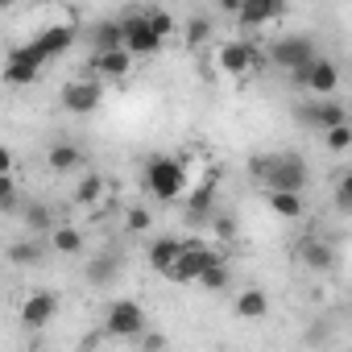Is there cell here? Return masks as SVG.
I'll list each match as a JSON object with an SVG mask.
<instances>
[{"instance_id":"1","label":"cell","mask_w":352,"mask_h":352,"mask_svg":"<svg viewBox=\"0 0 352 352\" xmlns=\"http://www.w3.org/2000/svg\"><path fill=\"white\" fill-rule=\"evenodd\" d=\"M249 174L265 183V191H302L311 170L298 153H261L249 162Z\"/></svg>"},{"instance_id":"2","label":"cell","mask_w":352,"mask_h":352,"mask_svg":"<svg viewBox=\"0 0 352 352\" xmlns=\"http://www.w3.org/2000/svg\"><path fill=\"white\" fill-rule=\"evenodd\" d=\"M145 191L162 204H174L187 191V166L179 157H149L145 166Z\"/></svg>"},{"instance_id":"3","label":"cell","mask_w":352,"mask_h":352,"mask_svg":"<svg viewBox=\"0 0 352 352\" xmlns=\"http://www.w3.org/2000/svg\"><path fill=\"white\" fill-rule=\"evenodd\" d=\"M220 257H224V253H220L216 245L199 241V236L179 241V253H174V261H170L166 278H174V282H195V278H199V270H204L208 261H220Z\"/></svg>"},{"instance_id":"4","label":"cell","mask_w":352,"mask_h":352,"mask_svg":"<svg viewBox=\"0 0 352 352\" xmlns=\"http://www.w3.org/2000/svg\"><path fill=\"white\" fill-rule=\"evenodd\" d=\"M104 331L116 336V340L141 336V331H145V311H141V302H137V298H116V302L108 307V315H104Z\"/></svg>"},{"instance_id":"5","label":"cell","mask_w":352,"mask_h":352,"mask_svg":"<svg viewBox=\"0 0 352 352\" xmlns=\"http://www.w3.org/2000/svg\"><path fill=\"white\" fill-rule=\"evenodd\" d=\"M162 42H166V38H157V34L145 25V13H129V17L120 21V46H124L133 58H149V54H157Z\"/></svg>"},{"instance_id":"6","label":"cell","mask_w":352,"mask_h":352,"mask_svg":"<svg viewBox=\"0 0 352 352\" xmlns=\"http://www.w3.org/2000/svg\"><path fill=\"white\" fill-rule=\"evenodd\" d=\"M75 25H50V30H42L34 42H25V54L34 58V63H50V58H58V54H67L71 46H75Z\"/></svg>"},{"instance_id":"7","label":"cell","mask_w":352,"mask_h":352,"mask_svg":"<svg viewBox=\"0 0 352 352\" xmlns=\"http://www.w3.org/2000/svg\"><path fill=\"white\" fill-rule=\"evenodd\" d=\"M290 75H294V83H298V87H311L315 96H331V91L340 87V71H336V63H331V58H323V54H315L311 63L294 67Z\"/></svg>"},{"instance_id":"8","label":"cell","mask_w":352,"mask_h":352,"mask_svg":"<svg viewBox=\"0 0 352 352\" xmlns=\"http://www.w3.org/2000/svg\"><path fill=\"white\" fill-rule=\"evenodd\" d=\"M315 54H319V46H315V38H307V34H290V38H278V42L270 46V58H274L278 67H286V71L311 63Z\"/></svg>"},{"instance_id":"9","label":"cell","mask_w":352,"mask_h":352,"mask_svg":"<svg viewBox=\"0 0 352 352\" xmlns=\"http://www.w3.org/2000/svg\"><path fill=\"white\" fill-rule=\"evenodd\" d=\"M133 71V54L124 46H112V50H91V79L100 83H120L129 79Z\"/></svg>"},{"instance_id":"10","label":"cell","mask_w":352,"mask_h":352,"mask_svg":"<svg viewBox=\"0 0 352 352\" xmlns=\"http://www.w3.org/2000/svg\"><path fill=\"white\" fill-rule=\"evenodd\" d=\"M100 100H104V83L100 79H71L67 87H63V108L67 112H75V116H87V112H96L100 108Z\"/></svg>"},{"instance_id":"11","label":"cell","mask_w":352,"mask_h":352,"mask_svg":"<svg viewBox=\"0 0 352 352\" xmlns=\"http://www.w3.org/2000/svg\"><path fill=\"white\" fill-rule=\"evenodd\" d=\"M58 315V294H50V290H34L25 302H21V323L25 327H46L50 319Z\"/></svg>"},{"instance_id":"12","label":"cell","mask_w":352,"mask_h":352,"mask_svg":"<svg viewBox=\"0 0 352 352\" xmlns=\"http://www.w3.org/2000/svg\"><path fill=\"white\" fill-rule=\"evenodd\" d=\"M216 63H220L224 75H249L253 63H257V50L249 42H224L220 54H216Z\"/></svg>"},{"instance_id":"13","label":"cell","mask_w":352,"mask_h":352,"mask_svg":"<svg viewBox=\"0 0 352 352\" xmlns=\"http://www.w3.org/2000/svg\"><path fill=\"white\" fill-rule=\"evenodd\" d=\"M38 75H42V63H34L25 54V46H13L9 50V63H5V83L9 87H30Z\"/></svg>"},{"instance_id":"14","label":"cell","mask_w":352,"mask_h":352,"mask_svg":"<svg viewBox=\"0 0 352 352\" xmlns=\"http://www.w3.org/2000/svg\"><path fill=\"white\" fill-rule=\"evenodd\" d=\"M298 120L307 124V129H331V124H340V120H348V108L344 104H336V100H323V104H302L298 108Z\"/></svg>"},{"instance_id":"15","label":"cell","mask_w":352,"mask_h":352,"mask_svg":"<svg viewBox=\"0 0 352 352\" xmlns=\"http://www.w3.org/2000/svg\"><path fill=\"white\" fill-rule=\"evenodd\" d=\"M282 13H286V0H241V9H236L241 25H249V30L270 25V21H278Z\"/></svg>"},{"instance_id":"16","label":"cell","mask_w":352,"mask_h":352,"mask_svg":"<svg viewBox=\"0 0 352 352\" xmlns=\"http://www.w3.org/2000/svg\"><path fill=\"white\" fill-rule=\"evenodd\" d=\"M265 204L278 220H302V191H265Z\"/></svg>"},{"instance_id":"17","label":"cell","mask_w":352,"mask_h":352,"mask_svg":"<svg viewBox=\"0 0 352 352\" xmlns=\"http://www.w3.org/2000/svg\"><path fill=\"white\" fill-rule=\"evenodd\" d=\"M191 191V187H187ZM216 212V179H204L191 195H187V216L191 220H204V216H212Z\"/></svg>"},{"instance_id":"18","label":"cell","mask_w":352,"mask_h":352,"mask_svg":"<svg viewBox=\"0 0 352 352\" xmlns=\"http://www.w3.org/2000/svg\"><path fill=\"white\" fill-rule=\"evenodd\" d=\"M120 265H124V261H120L116 253H100V257L87 261V282H91V286H112V282L120 278Z\"/></svg>"},{"instance_id":"19","label":"cell","mask_w":352,"mask_h":352,"mask_svg":"<svg viewBox=\"0 0 352 352\" xmlns=\"http://www.w3.org/2000/svg\"><path fill=\"white\" fill-rule=\"evenodd\" d=\"M46 162H50L54 174H67V170H75V166L83 162V149H79L75 141H54L50 153H46Z\"/></svg>"},{"instance_id":"20","label":"cell","mask_w":352,"mask_h":352,"mask_svg":"<svg viewBox=\"0 0 352 352\" xmlns=\"http://www.w3.org/2000/svg\"><path fill=\"white\" fill-rule=\"evenodd\" d=\"M50 249L63 253V257H79L83 253V232L71 228V224H58V228H50Z\"/></svg>"},{"instance_id":"21","label":"cell","mask_w":352,"mask_h":352,"mask_svg":"<svg viewBox=\"0 0 352 352\" xmlns=\"http://www.w3.org/2000/svg\"><path fill=\"white\" fill-rule=\"evenodd\" d=\"M236 315H241V319H265V315H270V298H265L257 286H249V290L236 294Z\"/></svg>"},{"instance_id":"22","label":"cell","mask_w":352,"mask_h":352,"mask_svg":"<svg viewBox=\"0 0 352 352\" xmlns=\"http://www.w3.org/2000/svg\"><path fill=\"white\" fill-rule=\"evenodd\" d=\"M174 253H179V241H174V236H157V241H149V249H145V257H149V265H153L157 274L170 270Z\"/></svg>"},{"instance_id":"23","label":"cell","mask_w":352,"mask_h":352,"mask_svg":"<svg viewBox=\"0 0 352 352\" xmlns=\"http://www.w3.org/2000/svg\"><path fill=\"white\" fill-rule=\"evenodd\" d=\"M104 191H108V183L100 179V174H87V179L75 187V204H79V208H96Z\"/></svg>"},{"instance_id":"24","label":"cell","mask_w":352,"mask_h":352,"mask_svg":"<svg viewBox=\"0 0 352 352\" xmlns=\"http://www.w3.org/2000/svg\"><path fill=\"white\" fill-rule=\"evenodd\" d=\"M5 253H9V261H13V265H38L46 249H42L38 241H13Z\"/></svg>"},{"instance_id":"25","label":"cell","mask_w":352,"mask_h":352,"mask_svg":"<svg viewBox=\"0 0 352 352\" xmlns=\"http://www.w3.org/2000/svg\"><path fill=\"white\" fill-rule=\"evenodd\" d=\"M195 282H199L204 290H212V294H216V290H224V286H228V265H224V257H220V261H208V265L199 270V278H195Z\"/></svg>"},{"instance_id":"26","label":"cell","mask_w":352,"mask_h":352,"mask_svg":"<svg viewBox=\"0 0 352 352\" xmlns=\"http://www.w3.org/2000/svg\"><path fill=\"white\" fill-rule=\"evenodd\" d=\"M0 212H21V187L13 179V170L0 174Z\"/></svg>"},{"instance_id":"27","label":"cell","mask_w":352,"mask_h":352,"mask_svg":"<svg viewBox=\"0 0 352 352\" xmlns=\"http://www.w3.org/2000/svg\"><path fill=\"white\" fill-rule=\"evenodd\" d=\"M302 261H307L311 270H331V265H336V253H331L323 241H307V245H302Z\"/></svg>"},{"instance_id":"28","label":"cell","mask_w":352,"mask_h":352,"mask_svg":"<svg viewBox=\"0 0 352 352\" xmlns=\"http://www.w3.org/2000/svg\"><path fill=\"white\" fill-rule=\"evenodd\" d=\"M120 46V21H100L91 30V50H112Z\"/></svg>"},{"instance_id":"29","label":"cell","mask_w":352,"mask_h":352,"mask_svg":"<svg viewBox=\"0 0 352 352\" xmlns=\"http://www.w3.org/2000/svg\"><path fill=\"white\" fill-rule=\"evenodd\" d=\"M327 133V149L331 153H348L352 149V124L348 120H340V124H331V129H323Z\"/></svg>"},{"instance_id":"30","label":"cell","mask_w":352,"mask_h":352,"mask_svg":"<svg viewBox=\"0 0 352 352\" xmlns=\"http://www.w3.org/2000/svg\"><path fill=\"white\" fill-rule=\"evenodd\" d=\"M21 220H25L34 232H46V228H54V216H50V208H46V204H25Z\"/></svg>"},{"instance_id":"31","label":"cell","mask_w":352,"mask_h":352,"mask_svg":"<svg viewBox=\"0 0 352 352\" xmlns=\"http://www.w3.org/2000/svg\"><path fill=\"white\" fill-rule=\"evenodd\" d=\"M145 25H149L157 38H170V34H174V17H170L166 9H149V13H145Z\"/></svg>"},{"instance_id":"32","label":"cell","mask_w":352,"mask_h":352,"mask_svg":"<svg viewBox=\"0 0 352 352\" xmlns=\"http://www.w3.org/2000/svg\"><path fill=\"white\" fill-rule=\"evenodd\" d=\"M212 38V25L204 21V17H191V25H187V46H204Z\"/></svg>"},{"instance_id":"33","label":"cell","mask_w":352,"mask_h":352,"mask_svg":"<svg viewBox=\"0 0 352 352\" xmlns=\"http://www.w3.org/2000/svg\"><path fill=\"white\" fill-rule=\"evenodd\" d=\"M124 224H129V232H145V228L153 224V216H149L145 208H129V216H124Z\"/></svg>"},{"instance_id":"34","label":"cell","mask_w":352,"mask_h":352,"mask_svg":"<svg viewBox=\"0 0 352 352\" xmlns=\"http://www.w3.org/2000/svg\"><path fill=\"white\" fill-rule=\"evenodd\" d=\"M336 208L340 212H352V179H348V174L336 183Z\"/></svg>"},{"instance_id":"35","label":"cell","mask_w":352,"mask_h":352,"mask_svg":"<svg viewBox=\"0 0 352 352\" xmlns=\"http://www.w3.org/2000/svg\"><path fill=\"white\" fill-rule=\"evenodd\" d=\"M212 228H216V236H220V241H232V232H236L232 216H220V212H212Z\"/></svg>"},{"instance_id":"36","label":"cell","mask_w":352,"mask_h":352,"mask_svg":"<svg viewBox=\"0 0 352 352\" xmlns=\"http://www.w3.org/2000/svg\"><path fill=\"white\" fill-rule=\"evenodd\" d=\"M5 170H13V149L0 145V174H5Z\"/></svg>"},{"instance_id":"37","label":"cell","mask_w":352,"mask_h":352,"mask_svg":"<svg viewBox=\"0 0 352 352\" xmlns=\"http://www.w3.org/2000/svg\"><path fill=\"white\" fill-rule=\"evenodd\" d=\"M216 5H220L224 13H236V9H241V0H216Z\"/></svg>"},{"instance_id":"38","label":"cell","mask_w":352,"mask_h":352,"mask_svg":"<svg viewBox=\"0 0 352 352\" xmlns=\"http://www.w3.org/2000/svg\"><path fill=\"white\" fill-rule=\"evenodd\" d=\"M9 5H13V0H0V9H9Z\"/></svg>"}]
</instances>
